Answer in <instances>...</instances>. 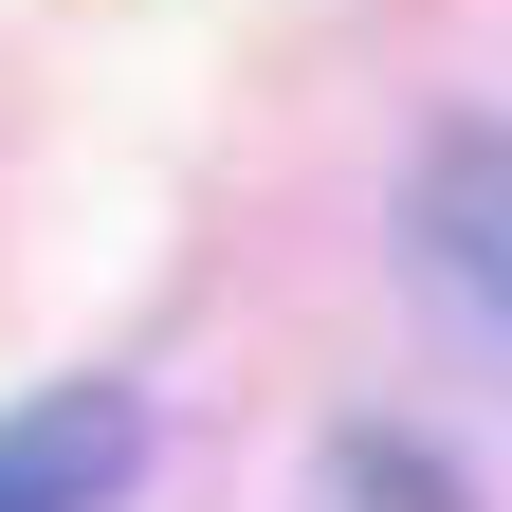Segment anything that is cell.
Segmentation results:
<instances>
[{
    "label": "cell",
    "instance_id": "6da1fadb",
    "mask_svg": "<svg viewBox=\"0 0 512 512\" xmlns=\"http://www.w3.org/2000/svg\"><path fill=\"white\" fill-rule=\"evenodd\" d=\"M421 275L476 348H512V128H439L421 147Z\"/></svg>",
    "mask_w": 512,
    "mask_h": 512
},
{
    "label": "cell",
    "instance_id": "7a4b0ae2",
    "mask_svg": "<svg viewBox=\"0 0 512 512\" xmlns=\"http://www.w3.org/2000/svg\"><path fill=\"white\" fill-rule=\"evenodd\" d=\"M128 458H147V421H128L110 384H55L37 421H0V512H92Z\"/></svg>",
    "mask_w": 512,
    "mask_h": 512
},
{
    "label": "cell",
    "instance_id": "3957f363",
    "mask_svg": "<svg viewBox=\"0 0 512 512\" xmlns=\"http://www.w3.org/2000/svg\"><path fill=\"white\" fill-rule=\"evenodd\" d=\"M330 512H458V476L421 439H330Z\"/></svg>",
    "mask_w": 512,
    "mask_h": 512
}]
</instances>
